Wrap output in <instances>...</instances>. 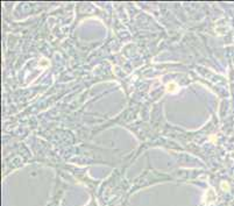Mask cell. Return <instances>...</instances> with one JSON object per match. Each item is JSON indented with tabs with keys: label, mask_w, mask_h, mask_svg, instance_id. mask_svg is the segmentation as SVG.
<instances>
[{
	"label": "cell",
	"mask_w": 234,
	"mask_h": 206,
	"mask_svg": "<svg viewBox=\"0 0 234 206\" xmlns=\"http://www.w3.org/2000/svg\"><path fill=\"white\" fill-rule=\"evenodd\" d=\"M177 90H178V87H177L176 83H169V84L167 85V91L170 92V93H174Z\"/></svg>",
	"instance_id": "6da1fadb"
}]
</instances>
